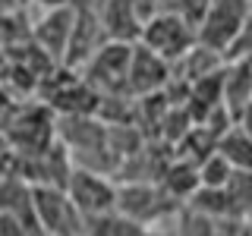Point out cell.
<instances>
[{
	"mask_svg": "<svg viewBox=\"0 0 252 236\" xmlns=\"http://www.w3.org/2000/svg\"><path fill=\"white\" fill-rule=\"evenodd\" d=\"M54 110L47 104H19L10 110L0 132L10 142L13 154H29V151H44L57 142V126H54Z\"/></svg>",
	"mask_w": 252,
	"mask_h": 236,
	"instance_id": "obj_1",
	"label": "cell"
},
{
	"mask_svg": "<svg viewBox=\"0 0 252 236\" xmlns=\"http://www.w3.org/2000/svg\"><path fill=\"white\" fill-rule=\"evenodd\" d=\"M249 13H252V0H211L208 13L202 16L199 29H195V41L208 51H218L220 57H227L233 51V44L240 41Z\"/></svg>",
	"mask_w": 252,
	"mask_h": 236,
	"instance_id": "obj_2",
	"label": "cell"
},
{
	"mask_svg": "<svg viewBox=\"0 0 252 236\" xmlns=\"http://www.w3.org/2000/svg\"><path fill=\"white\" fill-rule=\"evenodd\" d=\"M180 202H173L158 183L148 179H136V183H117V211L136 220L142 227H164L173 220Z\"/></svg>",
	"mask_w": 252,
	"mask_h": 236,
	"instance_id": "obj_3",
	"label": "cell"
},
{
	"mask_svg": "<svg viewBox=\"0 0 252 236\" xmlns=\"http://www.w3.org/2000/svg\"><path fill=\"white\" fill-rule=\"evenodd\" d=\"M32 214L41 236H85V217L76 211L63 186H32Z\"/></svg>",
	"mask_w": 252,
	"mask_h": 236,
	"instance_id": "obj_4",
	"label": "cell"
},
{
	"mask_svg": "<svg viewBox=\"0 0 252 236\" xmlns=\"http://www.w3.org/2000/svg\"><path fill=\"white\" fill-rule=\"evenodd\" d=\"M139 44L148 47L152 54H158L161 60H167L173 66V63L183 60L195 47V26L186 22L183 16L173 13V10H161L155 19L145 22V29L139 35Z\"/></svg>",
	"mask_w": 252,
	"mask_h": 236,
	"instance_id": "obj_5",
	"label": "cell"
},
{
	"mask_svg": "<svg viewBox=\"0 0 252 236\" xmlns=\"http://www.w3.org/2000/svg\"><path fill=\"white\" fill-rule=\"evenodd\" d=\"M66 195L76 205V211L85 220L101 217L107 211H117V179H110L107 173L92 170V167H76L66 177Z\"/></svg>",
	"mask_w": 252,
	"mask_h": 236,
	"instance_id": "obj_6",
	"label": "cell"
},
{
	"mask_svg": "<svg viewBox=\"0 0 252 236\" xmlns=\"http://www.w3.org/2000/svg\"><path fill=\"white\" fill-rule=\"evenodd\" d=\"M132 44L107 41L94 57L85 63V82L98 94H126V73H129Z\"/></svg>",
	"mask_w": 252,
	"mask_h": 236,
	"instance_id": "obj_7",
	"label": "cell"
},
{
	"mask_svg": "<svg viewBox=\"0 0 252 236\" xmlns=\"http://www.w3.org/2000/svg\"><path fill=\"white\" fill-rule=\"evenodd\" d=\"M104 44H107V31L101 26L98 6H89V0L76 3V19H73V31H69L66 54H63V66L82 69Z\"/></svg>",
	"mask_w": 252,
	"mask_h": 236,
	"instance_id": "obj_8",
	"label": "cell"
},
{
	"mask_svg": "<svg viewBox=\"0 0 252 236\" xmlns=\"http://www.w3.org/2000/svg\"><path fill=\"white\" fill-rule=\"evenodd\" d=\"M173 66L167 60H161L158 54H152L148 47H142L139 41L132 44V57H129V73H126V94L129 98H148V94H161L170 82Z\"/></svg>",
	"mask_w": 252,
	"mask_h": 236,
	"instance_id": "obj_9",
	"label": "cell"
},
{
	"mask_svg": "<svg viewBox=\"0 0 252 236\" xmlns=\"http://www.w3.org/2000/svg\"><path fill=\"white\" fill-rule=\"evenodd\" d=\"M73 19H76V6H63V10H41V16L32 19V26H29L32 41L41 47L54 63H63L69 31H73Z\"/></svg>",
	"mask_w": 252,
	"mask_h": 236,
	"instance_id": "obj_10",
	"label": "cell"
},
{
	"mask_svg": "<svg viewBox=\"0 0 252 236\" xmlns=\"http://www.w3.org/2000/svg\"><path fill=\"white\" fill-rule=\"evenodd\" d=\"M98 13H101V26L107 31V41H126V44L139 41L142 22L136 16L132 0H104L98 6Z\"/></svg>",
	"mask_w": 252,
	"mask_h": 236,
	"instance_id": "obj_11",
	"label": "cell"
},
{
	"mask_svg": "<svg viewBox=\"0 0 252 236\" xmlns=\"http://www.w3.org/2000/svg\"><path fill=\"white\" fill-rule=\"evenodd\" d=\"M158 186H161L173 202L183 205L189 195L202 186L195 161H189V157H183V154L173 157V161H167V164H164V170H161V177H158Z\"/></svg>",
	"mask_w": 252,
	"mask_h": 236,
	"instance_id": "obj_12",
	"label": "cell"
},
{
	"mask_svg": "<svg viewBox=\"0 0 252 236\" xmlns=\"http://www.w3.org/2000/svg\"><path fill=\"white\" fill-rule=\"evenodd\" d=\"M220 189L227 199V217H252V170H233Z\"/></svg>",
	"mask_w": 252,
	"mask_h": 236,
	"instance_id": "obj_13",
	"label": "cell"
},
{
	"mask_svg": "<svg viewBox=\"0 0 252 236\" xmlns=\"http://www.w3.org/2000/svg\"><path fill=\"white\" fill-rule=\"evenodd\" d=\"M218 151L230 161L233 170H252V139L233 123L218 136Z\"/></svg>",
	"mask_w": 252,
	"mask_h": 236,
	"instance_id": "obj_14",
	"label": "cell"
},
{
	"mask_svg": "<svg viewBox=\"0 0 252 236\" xmlns=\"http://www.w3.org/2000/svg\"><path fill=\"white\" fill-rule=\"evenodd\" d=\"M148 227L129 220L120 211H107L101 217H92L85 220V236H145Z\"/></svg>",
	"mask_w": 252,
	"mask_h": 236,
	"instance_id": "obj_15",
	"label": "cell"
},
{
	"mask_svg": "<svg viewBox=\"0 0 252 236\" xmlns=\"http://www.w3.org/2000/svg\"><path fill=\"white\" fill-rule=\"evenodd\" d=\"M183 208L189 211H199V214L211 217V220H220L227 217V199H224V189H215V186H199L192 195L183 202Z\"/></svg>",
	"mask_w": 252,
	"mask_h": 236,
	"instance_id": "obj_16",
	"label": "cell"
},
{
	"mask_svg": "<svg viewBox=\"0 0 252 236\" xmlns=\"http://www.w3.org/2000/svg\"><path fill=\"white\" fill-rule=\"evenodd\" d=\"M173 236H218V220L180 205L173 214Z\"/></svg>",
	"mask_w": 252,
	"mask_h": 236,
	"instance_id": "obj_17",
	"label": "cell"
},
{
	"mask_svg": "<svg viewBox=\"0 0 252 236\" xmlns=\"http://www.w3.org/2000/svg\"><path fill=\"white\" fill-rule=\"evenodd\" d=\"M195 167H199V179H202V186H215V189H220L227 183V177H230L233 173V167H230V161H227L224 154L218 151H208L202 157L199 164H195Z\"/></svg>",
	"mask_w": 252,
	"mask_h": 236,
	"instance_id": "obj_18",
	"label": "cell"
},
{
	"mask_svg": "<svg viewBox=\"0 0 252 236\" xmlns=\"http://www.w3.org/2000/svg\"><path fill=\"white\" fill-rule=\"evenodd\" d=\"M208 6H211V0H177V3H173V13H180L186 22H192V26L199 29V22H202V16L208 13Z\"/></svg>",
	"mask_w": 252,
	"mask_h": 236,
	"instance_id": "obj_19",
	"label": "cell"
},
{
	"mask_svg": "<svg viewBox=\"0 0 252 236\" xmlns=\"http://www.w3.org/2000/svg\"><path fill=\"white\" fill-rule=\"evenodd\" d=\"M227 57H252V13H249L246 26H243V35H240V41L233 44V51L227 54Z\"/></svg>",
	"mask_w": 252,
	"mask_h": 236,
	"instance_id": "obj_20",
	"label": "cell"
},
{
	"mask_svg": "<svg viewBox=\"0 0 252 236\" xmlns=\"http://www.w3.org/2000/svg\"><path fill=\"white\" fill-rule=\"evenodd\" d=\"M233 126H236V129H243L252 139V101H246L243 107L233 110Z\"/></svg>",
	"mask_w": 252,
	"mask_h": 236,
	"instance_id": "obj_21",
	"label": "cell"
},
{
	"mask_svg": "<svg viewBox=\"0 0 252 236\" xmlns=\"http://www.w3.org/2000/svg\"><path fill=\"white\" fill-rule=\"evenodd\" d=\"M10 170H13V148L0 132V173H10Z\"/></svg>",
	"mask_w": 252,
	"mask_h": 236,
	"instance_id": "obj_22",
	"label": "cell"
},
{
	"mask_svg": "<svg viewBox=\"0 0 252 236\" xmlns=\"http://www.w3.org/2000/svg\"><path fill=\"white\" fill-rule=\"evenodd\" d=\"M29 3L38 6V10H63V6H76L82 0H29Z\"/></svg>",
	"mask_w": 252,
	"mask_h": 236,
	"instance_id": "obj_23",
	"label": "cell"
},
{
	"mask_svg": "<svg viewBox=\"0 0 252 236\" xmlns=\"http://www.w3.org/2000/svg\"><path fill=\"white\" fill-rule=\"evenodd\" d=\"M26 6H32L29 0H0V16H16L22 13Z\"/></svg>",
	"mask_w": 252,
	"mask_h": 236,
	"instance_id": "obj_24",
	"label": "cell"
},
{
	"mask_svg": "<svg viewBox=\"0 0 252 236\" xmlns=\"http://www.w3.org/2000/svg\"><path fill=\"white\" fill-rule=\"evenodd\" d=\"M145 236H173V230H167V227H152V230H145Z\"/></svg>",
	"mask_w": 252,
	"mask_h": 236,
	"instance_id": "obj_25",
	"label": "cell"
}]
</instances>
